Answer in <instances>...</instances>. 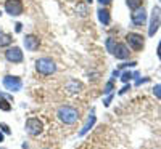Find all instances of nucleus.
<instances>
[{"label": "nucleus", "mask_w": 161, "mask_h": 149, "mask_svg": "<svg viewBox=\"0 0 161 149\" xmlns=\"http://www.w3.org/2000/svg\"><path fill=\"white\" fill-rule=\"evenodd\" d=\"M11 44V37L10 35H0V47H7V45H10Z\"/></svg>", "instance_id": "nucleus-15"}, {"label": "nucleus", "mask_w": 161, "mask_h": 149, "mask_svg": "<svg viewBox=\"0 0 161 149\" xmlns=\"http://www.w3.org/2000/svg\"><path fill=\"white\" fill-rule=\"evenodd\" d=\"M158 56H159V59H161V42H159V45H158Z\"/></svg>", "instance_id": "nucleus-24"}, {"label": "nucleus", "mask_w": 161, "mask_h": 149, "mask_svg": "<svg viewBox=\"0 0 161 149\" xmlns=\"http://www.w3.org/2000/svg\"><path fill=\"white\" fill-rule=\"evenodd\" d=\"M0 128L3 130V133H7V135H10L11 133V130H10V127L7 125V124H0Z\"/></svg>", "instance_id": "nucleus-21"}, {"label": "nucleus", "mask_w": 161, "mask_h": 149, "mask_svg": "<svg viewBox=\"0 0 161 149\" xmlns=\"http://www.w3.org/2000/svg\"><path fill=\"white\" fill-rule=\"evenodd\" d=\"M36 71L40 74V75H52L53 72L57 71V64L53 59L50 58H40L36 61Z\"/></svg>", "instance_id": "nucleus-2"}, {"label": "nucleus", "mask_w": 161, "mask_h": 149, "mask_svg": "<svg viewBox=\"0 0 161 149\" xmlns=\"http://www.w3.org/2000/svg\"><path fill=\"white\" fill-rule=\"evenodd\" d=\"M114 45H116V42H114V39H108L106 40V48H108V51H113V48H114Z\"/></svg>", "instance_id": "nucleus-18"}, {"label": "nucleus", "mask_w": 161, "mask_h": 149, "mask_svg": "<svg viewBox=\"0 0 161 149\" xmlns=\"http://www.w3.org/2000/svg\"><path fill=\"white\" fill-rule=\"evenodd\" d=\"M98 2H100L102 5H110V3L113 2V0H98Z\"/></svg>", "instance_id": "nucleus-23"}, {"label": "nucleus", "mask_w": 161, "mask_h": 149, "mask_svg": "<svg viewBox=\"0 0 161 149\" xmlns=\"http://www.w3.org/2000/svg\"><path fill=\"white\" fill-rule=\"evenodd\" d=\"M130 19H132V23L136 24V26H143V23L147 21V13H145V10H143V8H142V10H140V8H139V10H134Z\"/></svg>", "instance_id": "nucleus-11"}, {"label": "nucleus", "mask_w": 161, "mask_h": 149, "mask_svg": "<svg viewBox=\"0 0 161 149\" xmlns=\"http://www.w3.org/2000/svg\"><path fill=\"white\" fill-rule=\"evenodd\" d=\"M113 90V80H111V82H108V84H106V87H105V93H110Z\"/></svg>", "instance_id": "nucleus-22"}, {"label": "nucleus", "mask_w": 161, "mask_h": 149, "mask_svg": "<svg viewBox=\"0 0 161 149\" xmlns=\"http://www.w3.org/2000/svg\"><path fill=\"white\" fill-rule=\"evenodd\" d=\"M77 11H79V15H80V16H87V13H89L87 7L82 5V3H79V5H77Z\"/></svg>", "instance_id": "nucleus-17"}, {"label": "nucleus", "mask_w": 161, "mask_h": 149, "mask_svg": "<svg viewBox=\"0 0 161 149\" xmlns=\"http://www.w3.org/2000/svg\"><path fill=\"white\" fill-rule=\"evenodd\" d=\"M93 122H95V116H90V117H89V120H87V124L84 125V128L80 130V131H79V135H80V136H82L84 133H87V131L90 130V127L93 125Z\"/></svg>", "instance_id": "nucleus-13"}, {"label": "nucleus", "mask_w": 161, "mask_h": 149, "mask_svg": "<svg viewBox=\"0 0 161 149\" xmlns=\"http://www.w3.org/2000/svg\"><path fill=\"white\" fill-rule=\"evenodd\" d=\"M21 26H23V24H19V23L16 24V32H19V31H21Z\"/></svg>", "instance_id": "nucleus-25"}, {"label": "nucleus", "mask_w": 161, "mask_h": 149, "mask_svg": "<svg viewBox=\"0 0 161 149\" xmlns=\"http://www.w3.org/2000/svg\"><path fill=\"white\" fill-rule=\"evenodd\" d=\"M159 24H161V8L159 7H153V10H152V19H150V28H148V35L150 37H153L158 32Z\"/></svg>", "instance_id": "nucleus-4"}, {"label": "nucleus", "mask_w": 161, "mask_h": 149, "mask_svg": "<svg viewBox=\"0 0 161 149\" xmlns=\"http://www.w3.org/2000/svg\"><path fill=\"white\" fill-rule=\"evenodd\" d=\"M3 85H5V88L10 90V91H19L21 87H23V82H21L19 77L7 75V77H3Z\"/></svg>", "instance_id": "nucleus-7"}, {"label": "nucleus", "mask_w": 161, "mask_h": 149, "mask_svg": "<svg viewBox=\"0 0 161 149\" xmlns=\"http://www.w3.org/2000/svg\"><path fill=\"white\" fill-rule=\"evenodd\" d=\"M121 79H123V82H127V80L132 79V74H130V72H124L123 75H121Z\"/></svg>", "instance_id": "nucleus-20"}, {"label": "nucleus", "mask_w": 161, "mask_h": 149, "mask_svg": "<svg viewBox=\"0 0 161 149\" xmlns=\"http://www.w3.org/2000/svg\"><path fill=\"white\" fill-rule=\"evenodd\" d=\"M44 130V124H42V120H39L36 117H31L26 120V131H28L31 136H39L40 133H42Z\"/></svg>", "instance_id": "nucleus-3"}, {"label": "nucleus", "mask_w": 161, "mask_h": 149, "mask_svg": "<svg viewBox=\"0 0 161 149\" xmlns=\"http://www.w3.org/2000/svg\"><path fill=\"white\" fill-rule=\"evenodd\" d=\"M39 45H40L39 37H36V35H32V34H29V35L24 37V47H26V50L36 51V50L39 48Z\"/></svg>", "instance_id": "nucleus-10"}, {"label": "nucleus", "mask_w": 161, "mask_h": 149, "mask_svg": "<svg viewBox=\"0 0 161 149\" xmlns=\"http://www.w3.org/2000/svg\"><path fill=\"white\" fill-rule=\"evenodd\" d=\"M86 2H87V3H92V2H93V0H86Z\"/></svg>", "instance_id": "nucleus-27"}, {"label": "nucleus", "mask_w": 161, "mask_h": 149, "mask_svg": "<svg viewBox=\"0 0 161 149\" xmlns=\"http://www.w3.org/2000/svg\"><path fill=\"white\" fill-rule=\"evenodd\" d=\"M0 15H2V13H0Z\"/></svg>", "instance_id": "nucleus-29"}, {"label": "nucleus", "mask_w": 161, "mask_h": 149, "mask_svg": "<svg viewBox=\"0 0 161 149\" xmlns=\"http://www.w3.org/2000/svg\"><path fill=\"white\" fill-rule=\"evenodd\" d=\"M3 141V135H2V131H0V143Z\"/></svg>", "instance_id": "nucleus-26"}, {"label": "nucleus", "mask_w": 161, "mask_h": 149, "mask_svg": "<svg viewBox=\"0 0 161 149\" xmlns=\"http://www.w3.org/2000/svg\"><path fill=\"white\" fill-rule=\"evenodd\" d=\"M111 53H113L118 59H126V58H129V53H130V51H129V48H127L124 44H116Z\"/></svg>", "instance_id": "nucleus-9"}, {"label": "nucleus", "mask_w": 161, "mask_h": 149, "mask_svg": "<svg viewBox=\"0 0 161 149\" xmlns=\"http://www.w3.org/2000/svg\"><path fill=\"white\" fill-rule=\"evenodd\" d=\"M142 2L143 0H126V3L130 10H139L142 7Z\"/></svg>", "instance_id": "nucleus-14"}, {"label": "nucleus", "mask_w": 161, "mask_h": 149, "mask_svg": "<svg viewBox=\"0 0 161 149\" xmlns=\"http://www.w3.org/2000/svg\"><path fill=\"white\" fill-rule=\"evenodd\" d=\"M153 93H155V96L161 98V84H159V85H156V87L153 88Z\"/></svg>", "instance_id": "nucleus-19"}, {"label": "nucleus", "mask_w": 161, "mask_h": 149, "mask_svg": "<svg viewBox=\"0 0 161 149\" xmlns=\"http://www.w3.org/2000/svg\"><path fill=\"white\" fill-rule=\"evenodd\" d=\"M57 116H58V119L63 122V124H66V125L76 124L77 119H79V112H77L76 107H73V106H61L60 109H58V112H57Z\"/></svg>", "instance_id": "nucleus-1"}, {"label": "nucleus", "mask_w": 161, "mask_h": 149, "mask_svg": "<svg viewBox=\"0 0 161 149\" xmlns=\"http://www.w3.org/2000/svg\"><path fill=\"white\" fill-rule=\"evenodd\" d=\"M23 2L21 0H7L5 2V11L8 13L10 16H19L23 15Z\"/></svg>", "instance_id": "nucleus-5"}, {"label": "nucleus", "mask_w": 161, "mask_h": 149, "mask_svg": "<svg viewBox=\"0 0 161 149\" xmlns=\"http://www.w3.org/2000/svg\"><path fill=\"white\" fill-rule=\"evenodd\" d=\"M126 42L129 44V47H130L132 50H136V51H139V50L143 48V37H142L140 34L129 32V34L126 35Z\"/></svg>", "instance_id": "nucleus-6"}, {"label": "nucleus", "mask_w": 161, "mask_h": 149, "mask_svg": "<svg viewBox=\"0 0 161 149\" xmlns=\"http://www.w3.org/2000/svg\"><path fill=\"white\" fill-rule=\"evenodd\" d=\"M5 58L10 61V63H21L23 61V51L19 47H13V48H8L5 51Z\"/></svg>", "instance_id": "nucleus-8"}, {"label": "nucleus", "mask_w": 161, "mask_h": 149, "mask_svg": "<svg viewBox=\"0 0 161 149\" xmlns=\"http://www.w3.org/2000/svg\"><path fill=\"white\" fill-rule=\"evenodd\" d=\"M97 13H98V19H100V23H102L103 26H108L110 21H111V18H110V11H108V10H105V8H100Z\"/></svg>", "instance_id": "nucleus-12"}, {"label": "nucleus", "mask_w": 161, "mask_h": 149, "mask_svg": "<svg viewBox=\"0 0 161 149\" xmlns=\"http://www.w3.org/2000/svg\"><path fill=\"white\" fill-rule=\"evenodd\" d=\"M0 35H2V32H0Z\"/></svg>", "instance_id": "nucleus-28"}, {"label": "nucleus", "mask_w": 161, "mask_h": 149, "mask_svg": "<svg viewBox=\"0 0 161 149\" xmlns=\"http://www.w3.org/2000/svg\"><path fill=\"white\" fill-rule=\"evenodd\" d=\"M0 109H2V111H11V104L7 100L0 98Z\"/></svg>", "instance_id": "nucleus-16"}]
</instances>
